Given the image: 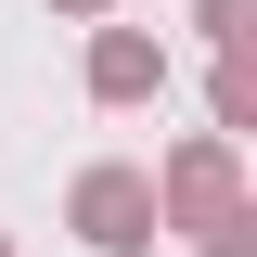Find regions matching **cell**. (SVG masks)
Masks as SVG:
<instances>
[{"label":"cell","instance_id":"1","mask_svg":"<svg viewBox=\"0 0 257 257\" xmlns=\"http://www.w3.org/2000/svg\"><path fill=\"white\" fill-rule=\"evenodd\" d=\"M90 244H142V193L128 180H90Z\"/></svg>","mask_w":257,"mask_h":257}]
</instances>
